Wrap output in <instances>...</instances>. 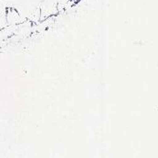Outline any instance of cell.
Instances as JSON below:
<instances>
[{
    "instance_id": "obj_1",
    "label": "cell",
    "mask_w": 158,
    "mask_h": 158,
    "mask_svg": "<svg viewBox=\"0 0 158 158\" xmlns=\"http://www.w3.org/2000/svg\"><path fill=\"white\" fill-rule=\"evenodd\" d=\"M7 7L16 9L25 20L40 22V0H6Z\"/></svg>"
},
{
    "instance_id": "obj_2",
    "label": "cell",
    "mask_w": 158,
    "mask_h": 158,
    "mask_svg": "<svg viewBox=\"0 0 158 158\" xmlns=\"http://www.w3.org/2000/svg\"><path fill=\"white\" fill-rule=\"evenodd\" d=\"M24 21L26 20L19 14V12L16 9L7 7V10H6V25L7 26H10V27L17 26Z\"/></svg>"
},
{
    "instance_id": "obj_3",
    "label": "cell",
    "mask_w": 158,
    "mask_h": 158,
    "mask_svg": "<svg viewBox=\"0 0 158 158\" xmlns=\"http://www.w3.org/2000/svg\"><path fill=\"white\" fill-rule=\"evenodd\" d=\"M6 10L7 5L6 0H0V30L5 28L6 25Z\"/></svg>"
}]
</instances>
